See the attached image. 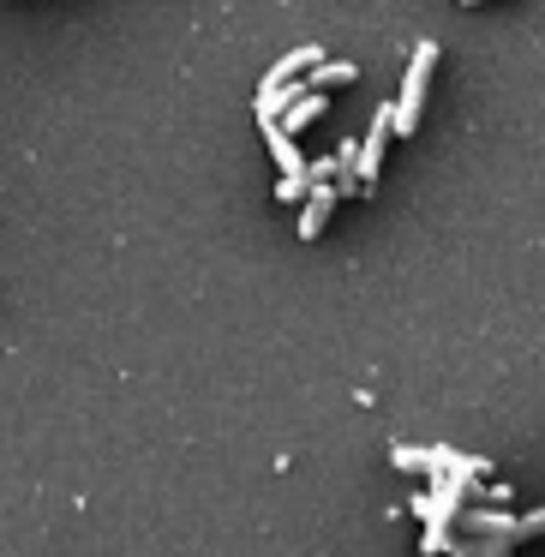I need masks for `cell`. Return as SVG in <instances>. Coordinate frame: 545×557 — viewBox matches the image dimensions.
<instances>
[{
	"instance_id": "obj_1",
	"label": "cell",
	"mask_w": 545,
	"mask_h": 557,
	"mask_svg": "<svg viewBox=\"0 0 545 557\" xmlns=\"http://www.w3.org/2000/svg\"><path fill=\"white\" fill-rule=\"evenodd\" d=\"M432 66H437V42H413V61H408V78H401V97L396 109H389V126H396L401 138L420 133V114H425V85H432Z\"/></svg>"
},
{
	"instance_id": "obj_2",
	"label": "cell",
	"mask_w": 545,
	"mask_h": 557,
	"mask_svg": "<svg viewBox=\"0 0 545 557\" xmlns=\"http://www.w3.org/2000/svg\"><path fill=\"white\" fill-rule=\"evenodd\" d=\"M420 473H432V480H456V485H468V480H480V473H485V461H480V456H461V449H425Z\"/></svg>"
},
{
	"instance_id": "obj_3",
	"label": "cell",
	"mask_w": 545,
	"mask_h": 557,
	"mask_svg": "<svg viewBox=\"0 0 545 557\" xmlns=\"http://www.w3.org/2000/svg\"><path fill=\"white\" fill-rule=\"evenodd\" d=\"M456 528H461V540H521L516 516H504V509H461Z\"/></svg>"
},
{
	"instance_id": "obj_4",
	"label": "cell",
	"mask_w": 545,
	"mask_h": 557,
	"mask_svg": "<svg viewBox=\"0 0 545 557\" xmlns=\"http://www.w3.org/2000/svg\"><path fill=\"white\" fill-rule=\"evenodd\" d=\"M389 133H396V126H389V109H377L372 114V133H366V145H360V169H354V174H360V186L377 181V162H384V138Z\"/></svg>"
},
{
	"instance_id": "obj_5",
	"label": "cell",
	"mask_w": 545,
	"mask_h": 557,
	"mask_svg": "<svg viewBox=\"0 0 545 557\" xmlns=\"http://www.w3.org/2000/svg\"><path fill=\"white\" fill-rule=\"evenodd\" d=\"M330 210H336V186L318 181V186H312V198L300 205V240H318V234H324Z\"/></svg>"
},
{
	"instance_id": "obj_6",
	"label": "cell",
	"mask_w": 545,
	"mask_h": 557,
	"mask_svg": "<svg viewBox=\"0 0 545 557\" xmlns=\"http://www.w3.org/2000/svg\"><path fill=\"white\" fill-rule=\"evenodd\" d=\"M312 66H324V49H312V42H306V49H294V54H282L276 66H270L264 73V85L258 90H276V85H288V78H300V73H312Z\"/></svg>"
},
{
	"instance_id": "obj_7",
	"label": "cell",
	"mask_w": 545,
	"mask_h": 557,
	"mask_svg": "<svg viewBox=\"0 0 545 557\" xmlns=\"http://www.w3.org/2000/svg\"><path fill=\"white\" fill-rule=\"evenodd\" d=\"M258 126H264V138H270V157H276V169H282V174H300V169H306V157L294 150V138L282 133L276 121H258Z\"/></svg>"
},
{
	"instance_id": "obj_8",
	"label": "cell",
	"mask_w": 545,
	"mask_h": 557,
	"mask_svg": "<svg viewBox=\"0 0 545 557\" xmlns=\"http://www.w3.org/2000/svg\"><path fill=\"white\" fill-rule=\"evenodd\" d=\"M318 114H324V97H318V90H306V97H300V102H294V109H288V114H282V121H276V126H282V133H288V138H294V133H306V126H312V121H318Z\"/></svg>"
},
{
	"instance_id": "obj_9",
	"label": "cell",
	"mask_w": 545,
	"mask_h": 557,
	"mask_svg": "<svg viewBox=\"0 0 545 557\" xmlns=\"http://www.w3.org/2000/svg\"><path fill=\"white\" fill-rule=\"evenodd\" d=\"M360 78V66H348V61H324V66H312V90L324 97L330 85H354Z\"/></svg>"
},
{
	"instance_id": "obj_10",
	"label": "cell",
	"mask_w": 545,
	"mask_h": 557,
	"mask_svg": "<svg viewBox=\"0 0 545 557\" xmlns=\"http://www.w3.org/2000/svg\"><path fill=\"white\" fill-rule=\"evenodd\" d=\"M312 186H318V181H312L306 169H300V174H282V181H276V198H282V205H306V198H312Z\"/></svg>"
},
{
	"instance_id": "obj_11",
	"label": "cell",
	"mask_w": 545,
	"mask_h": 557,
	"mask_svg": "<svg viewBox=\"0 0 545 557\" xmlns=\"http://www.w3.org/2000/svg\"><path fill=\"white\" fill-rule=\"evenodd\" d=\"M449 557H509V540H456Z\"/></svg>"
},
{
	"instance_id": "obj_12",
	"label": "cell",
	"mask_w": 545,
	"mask_h": 557,
	"mask_svg": "<svg viewBox=\"0 0 545 557\" xmlns=\"http://www.w3.org/2000/svg\"><path fill=\"white\" fill-rule=\"evenodd\" d=\"M449 545H456V533L449 528H425V540H420V552L432 557V552H449Z\"/></svg>"
},
{
	"instance_id": "obj_13",
	"label": "cell",
	"mask_w": 545,
	"mask_h": 557,
	"mask_svg": "<svg viewBox=\"0 0 545 557\" xmlns=\"http://www.w3.org/2000/svg\"><path fill=\"white\" fill-rule=\"evenodd\" d=\"M389 456H396V468H408V473H420V461H425V449H420V444H396V449H389Z\"/></svg>"
},
{
	"instance_id": "obj_14",
	"label": "cell",
	"mask_w": 545,
	"mask_h": 557,
	"mask_svg": "<svg viewBox=\"0 0 545 557\" xmlns=\"http://www.w3.org/2000/svg\"><path fill=\"white\" fill-rule=\"evenodd\" d=\"M516 533H521V540H533V533H545V509H528V516H516Z\"/></svg>"
},
{
	"instance_id": "obj_15",
	"label": "cell",
	"mask_w": 545,
	"mask_h": 557,
	"mask_svg": "<svg viewBox=\"0 0 545 557\" xmlns=\"http://www.w3.org/2000/svg\"><path fill=\"white\" fill-rule=\"evenodd\" d=\"M461 7H480V0H461Z\"/></svg>"
}]
</instances>
